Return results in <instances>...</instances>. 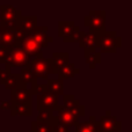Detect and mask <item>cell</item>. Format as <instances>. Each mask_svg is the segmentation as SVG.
Listing matches in <instances>:
<instances>
[{"label": "cell", "instance_id": "1", "mask_svg": "<svg viewBox=\"0 0 132 132\" xmlns=\"http://www.w3.org/2000/svg\"><path fill=\"white\" fill-rule=\"evenodd\" d=\"M107 12L105 11H90L88 15L84 18V23L87 28H89V31L95 34L97 37L103 35L107 29Z\"/></svg>", "mask_w": 132, "mask_h": 132}, {"label": "cell", "instance_id": "2", "mask_svg": "<svg viewBox=\"0 0 132 132\" xmlns=\"http://www.w3.org/2000/svg\"><path fill=\"white\" fill-rule=\"evenodd\" d=\"M122 46V38L116 31H105L98 37L100 53H115Z\"/></svg>", "mask_w": 132, "mask_h": 132}, {"label": "cell", "instance_id": "3", "mask_svg": "<svg viewBox=\"0 0 132 132\" xmlns=\"http://www.w3.org/2000/svg\"><path fill=\"white\" fill-rule=\"evenodd\" d=\"M21 16H22V12L16 7L11 6V5H1L0 6V23H1V27L16 28Z\"/></svg>", "mask_w": 132, "mask_h": 132}, {"label": "cell", "instance_id": "4", "mask_svg": "<svg viewBox=\"0 0 132 132\" xmlns=\"http://www.w3.org/2000/svg\"><path fill=\"white\" fill-rule=\"evenodd\" d=\"M28 70L35 75L36 79L41 78V79H49V75L50 74H56L53 67L51 66L49 59L46 58H35L31 59L30 64L28 65Z\"/></svg>", "mask_w": 132, "mask_h": 132}, {"label": "cell", "instance_id": "5", "mask_svg": "<svg viewBox=\"0 0 132 132\" xmlns=\"http://www.w3.org/2000/svg\"><path fill=\"white\" fill-rule=\"evenodd\" d=\"M31 62V58L27 55L23 50L18 48H13L9 49L8 53H7L6 60H5V65L6 67L11 68V67H21L27 68L28 65Z\"/></svg>", "mask_w": 132, "mask_h": 132}, {"label": "cell", "instance_id": "6", "mask_svg": "<svg viewBox=\"0 0 132 132\" xmlns=\"http://www.w3.org/2000/svg\"><path fill=\"white\" fill-rule=\"evenodd\" d=\"M80 28L75 26L73 21H59L58 22V35L66 43H73L78 41Z\"/></svg>", "mask_w": 132, "mask_h": 132}, {"label": "cell", "instance_id": "7", "mask_svg": "<svg viewBox=\"0 0 132 132\" xmlns=\"http://www.w3.org/2000/svg\"><path fill=\"white\" fill-rule=\"evenodd\" d=\"M37 97V110H48V111H55L56 108L59 105V96L53 95V94L45 92L43 94L36 95Z\"/></svg>", "mask_w": 132, "mask_h": 132}, {"label": "cell", "instance_id": "8", "mask_svg": "<svg viewBox=\"0 0 132 132\" xmlns=\"http://www.w3.org/2000/svg\"><path fill=\"white\" fill-rule=\"evenodd\" d=\"M18 49L23 50L31 59H35V58H43V51H42V49L36 44V42L32 39L30 34L26 35L23 41L19 44Z\"/></svg>", "mask_w": 132, "mask_h": 132}, {"label": "cell", "instance_id": "9", "mask_svg": "<svg viewBox=\"0 0 132 132\" xmlns=\"http://www.w3.org/2000/svg\"><path fill=\"white\" fill-rule=\"evenodd\" d=\"M55 111L57 112V115L55 116V119L59 124L64 125L65 128H67V129L73 128V126H75L78 123H79V118H78L77 116H74L72 111L64 109L63 105L59 104L57 108H56Z\"/></svg>", "mask_w": 132, "mask_h": 132}, {"label": "cell", "instance_id": "10", "mask_svg": "<svg viewBox=\"0 0 132 132\" xmlns=\"http://www.w3.org/2000/svg\"><path fill=\"white\" fill-rule=\"evenodd\" d=\"M98 124L105 132H121L122 130V123L117 119V117L112 116L110 110H107L105 114L100 117Z\"/></svg>", "mask_w": 132, "mask_h": 132}, {"label": "cell", "instance_id": "11", "mask_svg": "<svg viewBox=\"0 0 132 132\" xmlns=\"http://www.w3.org/2000/svg\"><path fill=\"white\" fill-rule=\"evenodd\" d=\"M29 34L41 49L46 48V46H49V43H52L53 42V38L51 36H49V34H48V27L46 26L36 27Z\"/></svg>", "mask_w": 132, "mask_h": 132}, {"label": "cell", "instance_id": "12", "mask_svg": "<svg viewBox=\"0 0 132 132\" xmlns=\"http://www.w3.org/2000/svg\"><path fill=\"white\" fill-rule=\"evenodd\" d=\"M78 44L84 49H96L98 48V37L90 31H80L78 37Z\"/></svg>", "mask_w": 132, "mask_h": 132}, {"label": "cell", "instance_id": "13", "mask_svg": "<svg viewBox=\"0 0 132 132\" xmlns=\"http://www.w3.org/2000/svg\"><path fill=\"white\" fill-rule=\"evenodd\" d=\"M0 38H1V46L7 50L13 49L16 43L15 37V28H0Z\"/></svg>", "mask_w": 132, "mask_h": 132}, {"label": "cell", "instance_id": "14", "mask_svg": "<svg viewBox=\"0 0 132 132\" xmlns=\"http://www.w3.org/2000/svg\"><path fill=\"white\" fill-rule=\"evenodd\" d=\"M32 115L31 102L27 103H15L11 102V116H23L29 117Z\"/></svg>", "mask_w": 132, "mask_h": 132}, {"label": "cell", "instance_id": "15", "mask_svg": "<svg viewBox=\"0 0 132 132\" xmlns=\"http://www.w3.org/2000/svg\"><path fill=\"white\" fill-rule=\"evenodd\" d=\"M75 128V132H97L101 130V126L98 124V121L94 116L89 117V121L87 122H79Z\"/></svg>", "mask_w": 132, "mask_h": 132}, {"label": "cell", "instance_id": "16", "mask_svg": "<svg viewBox=\"0 0 132 132\" xmlns=\"http://www.w3.org/2000/svg\"><path fill=\"white\" fill-rule=\"evenodd\" d=\"M51 66L53 67L55 72L57 73V71L59 70L62 66L70 63V53L68 52H53L52 57L49 58Z\"/></svg>", "mask_w": 132, "mask_h": 132}, {"label": "cell", "instance_id": "17", "mask_svg": "<svg viewBox=\"0 0 132 132\" xmlns=\"http://www.w3.org/2000/svg\"><path fill=\"white\" fill-rule=\"evenodd\" d=\"M18 27L21 28L24 32L29 34L37 27V16L36 15H22L19 20Z\"/></svg>", "mask_w": 132, "mask_h": 132}, {"label": "cell", "instance_id": "18", "mask_svg": "<svg viewBox=\"0 0 132 132\" xmlns=\"http://www.w3.org/2000/svg\"><path fill=\"white\" fill-rule=\"evenodd\" d=\"M31 93L28 88H19L11 92V102L15 103H27L31 102Z\"/></svg>", "mask_w": 132, "mask_h": 132}, {"label": "cell", "instance_id": "19", "mask_svg": "<svg viewBox=\"0 0 132 132\" xmlns=\"http://www.w3.org/2000/svg\"><path fill=\"white\" fill-rule=\"evenodd\" d=\"M4 86H5V88L9 92L16 90V89H19V88H27V86H26L22 82V80H21L19 73H12L6 79V81L4 82Z\"/></svg>", "mask_w": 132, "mask_h": 132}, {"label": "cell", "instance_id": "20", "mask_svg": "<svg viewBox=\"0 0 132 132\" xmlns=\"http://www.w3.org/2000/svg\"><path fill=\"white\" fill-rule=\"evenodd\" d=\"M79 72H80V70L73 64V63H68V64L62 66V67L57 71L56 74H58V79L64 80V79L74 78L77 74H79Z\"/></svg>", "mask_w": 132, "mask_h": 132}, {"label": "cell", "instance_id": "21", "mask_svg": "<svg viewBox=\"0 0 132 132\" xmlns=\"http://www.w3.org/2000/svg\"><path fill=\"white\" fill-rule=\"evenodd\" d=\"M48 92L53 95H64V80L60 79H48L46 82Z\"/></svg>", "mask_w": 132, "mask_h": 132}, {"label": "cell", "instance_id": "22", "mask_svg": "<svg viewBox=\"0 0 132 132\" xmlns=\"http://www.w3.org/2000/svg\"><path fill=\"white\" fill-rule=\"evenodd\" d=\"M84 56L90 68H95L96 65L101 63V53L96 51V49H85Z\"/></svg>", "mask_w": 132, "mask_h": 132}, {"label": "cell", "instance_id": "23", "mask_svg": "<svg viewBox=\"0 0 132 132\" xmlns=\"http://www.w3.org/2000/svg\"><path fill=\"white\" fill-rule=\"evenodd\" d=\"M79 104L80 102L78 100H75V96L73 94H64L63 95V107H64V109L72 111Z\"/></svg>", "mask_w": 132, "mask_h": 132}, {"label": "cell", "instance_id": "24", "mask_svg": "<svg viewBox=\"0 0 132 132\" xmlns=\"http://www.w3.org/2000/svg\"><path fill=\"white\" fill-rule=\"evenodd\" d=\"M20 78H21V80H22V82L27 86L28 84H30V85H34V84H36L37 82V79L35 78V75L32 74L31 72H30L28 68H23L22 71H21V73H20Z\"/></svg>", "mask_w": 132, "mask_h": 132}, {"label": "cell", "instance_id": "25", "mask_svg": "<svg viewBox=\"0 0 132 132\" xmlns=\"http://www.w3.org/2000/svg\"><path fill=\"white\" fill-rule=\"evenodd\" d=\"M32 132H52V126L48 123H41V122L34 121L31 123Z\"/></svg>", "mask_w": 132, "mask_h": 132}, {"label": "cell", "instance_id": "26", "mask_svg": "<svg viewBox=\"0 0 132 132\" xmlns=\"http://www.w3.org/2000/svg\"><path fill=\"white\" fill-rule=\"evenodd\" d=\"M53 118H55V115H53L52 111H48V110H42V111H38L37 122L51 124V122L53 121Z\"/></svg>", "mask_w": 132, "mask_h": 132}, {"label": "cell", "instance_id": "27", "mask_svg": "<svg viewBox=\"0 0 132 132\" xmlns=\"http://www.w3.org/2000/svg\"><path fill=\"white\" fill-rule=\"evenodd\" d=\"M31 95H39V94H43L45 92H48V88H46L45 84H34L31 85V88L29 89Z\"/></svg>", "mask_w": 132, "mask_h": 132}, {"label": "cell", "instance_id": "28", "mask_svg": "<svg viewBox=\"0 0 132 132\" xmlns=\"http://www.w3.org/2000/svg\"><path fill=\"white\" fill-rule=\"evenodd\" d=\"M51 126H52V132H68V129L65 128L62 124H59L55 118L51 122Z\"/></svg>", "mask_w": 132, "mask_h": 132}, {"label": "cell", "instance_id": "29", "mask_svg": "<svg viewBox=\"0 0 132 132\" xmlns=\"http://www.w3.org/2000/svg\"><path fill=\"white\" fill-rule=\"evenodd\" d=\"M11 74H12L11 68L6 67L5 70H1V68H0V84L4 85V82L6 81V79H7V78H8Z\"/></svg>", "mask_w": 132, "mask_h": 132}, {"label": "cell", "instance_id": "30", "mask_svg": "<svg viewBox=\"0 0 132 132\" xmlns=\"http://www.w3.org/2000/svg\"><path fill=\"white\" fill-rule=\"evenodd\" d=\"M72 112L74 116L78 117V118H79V117H84L85 116V107L82 104H79L78 107H75L74 109L72 110Z\"/></svg>", "mask_w": 132, "mask_h": 132}, {"label": "cell", "instance_id": "31", "mask_svg": "<svg viewBox=\"0 0 132 132\" xmlns=\"http://www.w3.org/2000/svg\"><path fill=\"white\" fill-rule=\"evenodd\" d=\"M7 53H8V50L2 46H0V64H5V60H6Z\"/></svg>", "mask_w": 132, "mask_h": 132}, {"label": "cell", "instance_id": "32", "mask_svg": "<svg viewBox=\"0 0 132 132\" xmlns=\"http://www.w3.org/2000/svg\"><path fill=\"white\" fill-rule=\"evenodd\" d=\"M0 108L2 110H11V101H1Z\"/></svg>", "mask_w": 132, "mask_h": 132}, {"label": "cell", "instance_id": "33", "mask_svg": "<svg viewBox=\"0 0 132 132\" xmlns=\"http://www.w3.org/2000/svg\"><path fill=\"white\" fill-rule=\"evenodd\" d=\"M97 132H105V131H103V130H102V129H101V130H98Z\"/></svg>", "mask_w": 132, "mask_h": 132}, {"label": "cell", "instance_id": "34", "mask_svg": "<svg viewBox=\"0 0 132 132\" xmlns=\"http://www.w3.org/2000/svg\"><path fill=\"white\" fill-rule=\"evenodd\" d=\"M0 46H1V38H0Z\"/></svg>", "mask_w": 132, "mask_h": 132}, {"label": "cell", "instance_id": "35", "mask_svg": "<svg viewBox=\"0 0 132 132\" xmlns=\"http://www.w3.org/2000/svg\"><path fill=\"white\" fill-rule=\"evenodd\" d=\"M27 132H32V131H31V130H30V131H27Z\"/></svg>", "mask_w": 132, "mask_h": 132}, {"label": "cell", "instance_id": "36", "mask_svg": "<svg viewBox=\"0 0 132 132\" xmlns=\"http://www.w3.org/2000/svg\"><path fill=\"white\" fill-rule=\"evenodd\" d=\"M0 28H1V23H0Z\"/></svg>", "mask_w": 132, "mask_h": 132}]
</instances>
